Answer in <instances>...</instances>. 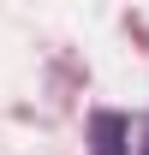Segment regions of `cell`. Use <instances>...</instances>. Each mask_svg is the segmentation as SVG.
Instances as JSON below:
<instances>
[{"instance_id": "6da1fadb", "label": "cell", "mask_w": 149, "mask_h": 155, "mask_svg": "<svg viewBox=\"0 0 149 155\" xmlns=\"http://www.w3.org/2000/svg\"><path fill=\"white\" fill-rule=\"evenodd\" d=\"M90 143H95V155H125V119L119 114H95L90 119Z\"/></svg>"}, {"instance_id": "7a4b0ae2", "label": "cell", "mask_w": 149, "mask_h": 155, "mask_svg": "<svg viewBox=\"0 0 149 155\" xmlns=\"http://www.w3.org/2000/svg\"><path fill=\"white\" fill-rule=\"evenodd\" d=\"M143 155H149V143H143Z\"/></svg>"}]
</instances>
